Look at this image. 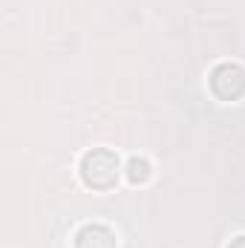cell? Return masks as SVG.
<instances>
[{"mask_svg": "<svg viewBox=\"0 0 245 248\" xmlns=\"http://www.w3.org/2000/svg\"><path fill=\"white\" fill-rule=\"evenodd\" d=\"M72 248H119V240H116V231L110 225L87 222L75 231Z\"/></svg>", "mask_w": 245, "mask_h": 248, "instance_id": "cell-3", "label": "cell"}, {"mask_svg": "<svg viewBox=\"0 0 245 248\" xmlns=\"http://www.w3.org/2000/svg\"><path fill=\"white\" fill-rule=\"evenodd\" d=\"M122 170H124L122 159L110 147H92L78 162V176H81L84 187H90V190H110V187H116Z\"/></svg>", "mask_w": 245, "mask_h": 248, "instance_id": "cell-1", "label": "cell"}, {"mask_svg": "<svg viewBox=\"0 0 245 248\" xmlns=\"http://www.w3.org/2000/svg\"><path fill=\"white\" fill-rule=\"evenodd\" d=\"M228 248H245V234H240V237H234V240L228 243Z\"/></svg>", "mask_w": 245, "mask_h": 248, "instance_id": "cell-5", "label": "cell"}, {"mask_svg": "<svg viewBox=\"0 0 245 248\" xmlns=\"http://www.w3.org/2000/svg\"><path fill=\"white\" fill-rule=\"evenodd\" d=\"M208 87L216 101H240L245 95V66L234 61L216 63L208 75Z\"/></svg>", "mask_w": 245, "mask_h": 248, "instance_id": "cell-2", "label": "cell"}, {"mask_svg": "<svg viewBox=\"0 0 245 248\" xmlns=\"http://www.w3.org/2000/svg\"><path fill=\"white\" fill-rule=\"evenodd\" d=\"M124 176H127L130 185H144V182H150V176H153V165H150L144 156H130L127 165H124Z\"/></svg>", "mask_w": 245, "mask_h": 248, "instance_id": "cell-4", "label": "cell"}]
</instances>
